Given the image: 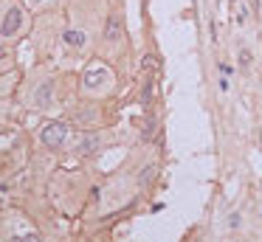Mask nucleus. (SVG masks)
<instances>
[{
    "instance_id": "obj_1",
    "label": "nucleus",
    "mask_w": 262,
    "mask_h": 242,
    "mask_svg": "<svg viewBox=\"0 0 262 242\" xmlns=\"http://www.w3.org/2000/svg\"><path fill=\"white\" fill-rule=\"evenodd\" d=\"M40 138H42V144H46V146L59 149V146L65 144V138H68V124H62V121H48L46 127H42Z\"/></svg>"
},
{
    "instance_id": "obj_2",
    "label": "nucleus",
    "mask_w": 262,
    "mask_h": 242,
    "mask_svg": "<svg viewBox=\"0 0 262 242\" xmlns=\"http://www.w3.org/2000/svg\"><path fill=\"white\" fill-rule=\"evenodd\" d=\"M20 26H23V11H20L17 6H12V9L6 11V17H3V23H0V34H3V37H14V34L20 31Z\"/></svg>"
},
{
    "instance_id": "obj_3",
    "label": "nucleus",
    "mask_w": 262,
    "mask_h": 242,
    "mask_svg": "<svg viewBox=\"0 0 262 242\" xmlns=\"http://www.w3.org/2000/svg\"><path fill=\"white\" fill-rule=\"evenodd\" d=\"M107 79H110V73L104 71V68H93V71L85 73V87L88 90H96V87H102Z\"/></svg>"
},
{
    "instance_id": "obj_4",
    "label": "nucleus",
    "mask_w": 262,
    "mask_h": 242,
    "mask_svg": "<svg viewBox=\"0 0 262 242\" xmlns=\"http://www.w3.org/2000/svg\"><path fill=\"white\" fill-rule=\"evenodd\" d=\"M99 149V135H82L79 141H76V152L79 155H91V152Z\"/></svg>"
},
{
    "instance_id": "obj_5",
    "label": "nucleus",
    "mask_w": 262,
    "mask_h": 242,
    "mask_svg": "<svg viewBox=\"0 0 262 242\" xmlns=\"http://www.w3.org/2000/svg\"><path fill=\"white\" fill-rule=\"evenodd\" d=\"M51 96H54V82H42L40 87H37V93H34V101L40 107H48L51 104Z\"/></svg>"
},
{
    "instance_id": "obj_6",
    "label": "nucleus",
    "mask_w": 262,
    "mask_h": 242,
    "mask_svg": "<svg viewBox=\"0 0 262 242\" xmlns=\"http://www.w3.org/2000/svg\"><path fill=\"white\" fill-rule=\"evenodd\" d=\"M104 37H107V39H119V37H121V17H119V14H110V17H107Z\"/></svg>"
},
{
    "instance_id": "obj_7",
    "label": "nucleus",
    "mask_w": 262,
    "mask_h": 242,
    "mask_svg": "<svg viewBox=\"0 0 262 242\" xmlns=\"http://www.w3.org/2000/svg\"><path fill=\"white\" fill-rule=\"evenodd\" d=\"M62 39H65V45H71V48H82L88 37H85V31H74V28H71V31L62 34Z\"/></svg>"
},
{
    "instance_id": "obj_8",
    "label": "nucleus",
    "mask_w": 262,
    "mask_h": 242,
    "mask_svg": "<svg viewBox=\"0 0 262 242\" xmlns=\"http://www.w3.org/2000/svg\"><path fill=\"white\" fill-rule=\"evenodd\" d=\"M152 178H155V166H144L141 169V186H147Z\"/></svg>"
},
{
    "instance_id": "obj_9",
    "label": "nucleus",
    "mask_w": 262,
    "mask_h": 242,
    "mask_svg": "<svg viewBox=\"0 0 262 242\" xmlns=\"http://www.w3.org/2000/svg\"><path fill=\"white\" fill-rule=\"evenodd\" d=\"M12 242H42V239L37 234H23V236H14Z\"/></svg>"
},
{
    "instance_id": "obj_10",
    "label": "nucleus",
    "mask_w": 262,
    "mask_h": 242,
    "mask_svg": "<svg viewBox=\"0 0 262 242\" xmlns=\"http://www.w3.org/2000/svg\"><path fill=\"white\" fill-rule=\"evenodd\" d=\"M239 59H243V65H248V62H251V54H248V51H243V54H239Z\"/></svg>"
},
{
    "instance_id": "obj_11",
    "label": "nucleus",
    "mask_w": 262,
    "mask_h": 242,
    "mask_svg": "<svg viewBox=\"0 0 262 242\" xmlns=\"http://www.w3.org/2000/svg\"><path fill=\"white\" fill-rule=\"evenodd\" d=\"M3 56H6V48H3V42H0V59H3Z\"/></svg>"
},
{
    "instance_id": "obj_12",
    "label": "nucleus",
    "mask_w": 262,
    "mask_h": 242,
    "mask_svg": "<svg viewBox=\"0 0 262 242\" xmlns=\"http://www.w3.org/2000/svg\"><path fill=\"white\" fill-rule=\"evenodd\" d=\"M259 141H262V129H259Z\"/></svg>"
}]
</instances>
